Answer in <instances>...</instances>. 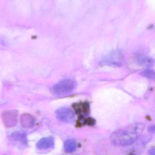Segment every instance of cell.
Wrapping results in <instances>:
<instances>
[{
  "instance_id": "9",
  "label": "cell",
  "mask_w": 155,
  "mask_h": 155,
  "mask_svg": "<svg viewBox=\"0 0 155 155\" xmlns=\"http://www.w3.org/2000/svg\"><path fill=\"white\" fill-rule=\"evenodd\" d=\"M77 142L72 139L66 140L64 143V150L67 153H72L76 151L77 148Z\"/></svg>"
},
{
  "instance_id": "7",
  "label": "cell",
  "mask_w": 155,
  "mask_h": 155,
  "mask_svg": "<svg viewBox=\"0 0 155 155\" xmlns=\"http://www.w3.org/2000/svg\"><path fill=\"white\" fill-rule=\"evenodd\" d=\"M55 146V140L52 137H46L41 139L36 144L37 148L39 150H48L53 148Z\"/></svg>"
},
{
  "instance_id": "4",
  "label": "cell",
  "mask_w": 155,
  "mask_h": 155,
  "mask_svg": "<svg viewBox=\"0 0 155 155\" xmlns=\"http://www.w3.org/2000/svg\"><path fill=\"white\" fill-rule=\"evenodd\" d=\"M57 118L61 122L71 123L75 120V115L71 109L63 107L58 109L56 111Z\"/></svg>"
},
{
  "instance_id": "6",
  "label": "cell",
  "mask_w": 155,
  "mask_h": 155,
  "mask_svg": "<svg viewBox=\"0 0 155 155\" xmlns=\"http://www.w3.org/2000/svg\"><path fill=\"white\" fill-rule=\"evenodd\" d=\"M18 112L16 110L4 111L2 115L3 124L8 127H14L18 122Z\"/></svg>"
},
{
  "instance_id": "10",
  "label": "cell",
  "mask_w": 155,
  "mask_h": 155,
  "mask_svg": "<svg viewBox=\"0 0 155 155\" xmlns=\"http://www.w3.org/2000/svg\"><path fill=\"white\" fill-rule=\"evenodd\" d=\"M12 138L16 141H19L21 143L26 145L28 144L27 135L26 133L23 132H17L12 135Z\"/></svg>"
},
{
  "instance_id": "2",
  "label": "cell",
  "mask_w": 155,
  "mask_h": 155,
  "mask_svg": "<svg viewBox=\"0 0 155 155\" xmlns=\"http://www.w3.org/2000/svg\"><path fill=\"white\" fill-rule=\"evenodd\" d=\"M76 85V82L73 80L65 79L55 84L52 87V91L58 96L65 95L71 92Z\"/></svg>"
},
{
  "instance_id": "3",
  "label": "cell",
  "mask_w": 155,
  "mask_h": 155,
  "mask_svg": "<svg viewBox=\"0 0 155 155\" xmlns=\"http://www.w3.org/2000/svg\"><path fill=\"white\" fill-rule=\"evenodd\" d=\"M72 107L78 116V119L77 122V126L81 127L85 125L87 119L85 118V117L89 114V104L86 101L74 103L72 105Z\"/></svg>"
},
{
  "instance_id": "11",
  "label": "cell",
  "mask_w": 155,
  "mask_h": 155,
  "mask_svg": "<svg viewBox=\"0 0 155 155\" xmlns=\"http://www.w3.org/2000/svg\"><path fill=\"white\" fill-rule=\"evenodd\" d=\"M140 75L149 79H155V71L150 69H146L141 71Z\"/></svg>"
},
{
  "instance_id": "5",
  "label": "cell",
  "mask_w": 155,
  "mask_h": 155,
  "mask_svg": "<svg viewBox=\"0 0 155 155\" xmlns=\"http://www.w3.org/2000/svg\"><path fill=\"white\" fill-rule=\"evenodd\" d=\"M123 61V56L119 51H115L111 52L102 60L103 65L108 66L119 67L122 64Z\"/></svg>"
},
{
  "instance_id": "1",
  "label": "cell",
  "mask_w": 155,
  "mask_h": 155,
  "mask_svg": "<svg viewBox=\"0 0 155 155\" xmlns=\"http://www.w3.org/2000/svg\"><path fill=\"white\" fill-rule=\"evenodd\" d=\"M142 126L136 125L125 129L114 131L110 136V141L117 146H127L133 144L138 138L139 132L142 129Z\"/></svg>"
},
{
  "instance_id": "12",
  "label": "cell",
  "mask_w": 155,
  "mask_h": 155,
  "mask_svg": "<svg viewBox=\"0 0 155 155\" xmlns=\"http://www.w3.org/2000/svg\"><path fill=\"white\" fill-rule=\"evenodd\" d=\"M148 131L151 133H155V124L149 126L148 128Z\"/></svg>"
},
{
  "instance_id": "13",
  "label": "cell",
  "mask_w": 155,
  "mask_h": 155,
  "mask_svg": "<svg viewBox=\"0 0 155 155\" xmlns=\"http://www.w3.org/2000/svg\"><path fill=\"white\" fill-rule=\"evenodd\" d=\"M148 154L151 155H155V147L150 148L148 150Z\"/></svg>"
},
{
  "instance_id": "8",
  "label": "cell",
  "mask_w": 155,
  "mask_h": 155,
  "mask_svg": "<svg viewBox=\"0 0 155 155\" xmlns=\"http://www.w3.org/2000/svg\"><path fill=\"white\" fill-rule=\"evenodd\" d=\"M20 120L21 126L25 128H32L35 125V118L29 114H23L21 117Z\"/></svg>"
}]
</instances>
